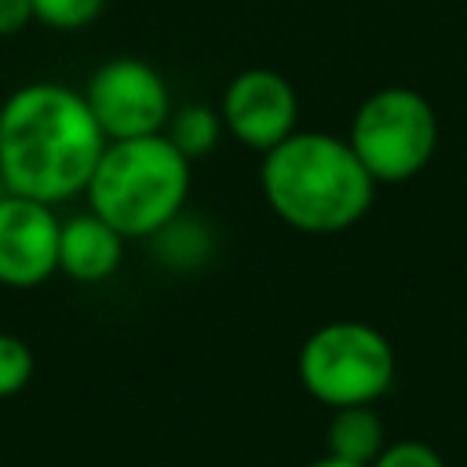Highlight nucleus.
<instances>
[{"label": "nucleus", "instance_id": "obj_1", "mask_svg": "<svg viewBox=\"0 0 467 467\" xmlns=\"http://www.w3.org/2000/svg\"><path fill=\"white\" fill-rule=\"evenodd\" d=\"M106 150L84 91L33 80L4 95L0 117V186L44 204L73 201Z\"/></svg>", "mask_w": 467, "mask_h": 467}, {"label": "nucleus", "instance_id": "obj_2", "mask_svg": "<svg viewBox=\"0 0 467 467\" xmlns=\"http://www.w3.org/2000/svg\"><path fill=\"white\" fill-rule=\"evenodd\" d=\"M259 186L270 212L299 234H343L376 197V179L347 139L303 128L263 153Z\"/></svg>", "mask_w": 467, "mask_h": 467}, {"label": "nucleus", "instance_id": "obj_3", "mask_svg": "<svg viewBox=\"0 0 467 467\" xmlns=\"http://www.w3.org/2000/svg\"><path fill=\"white\" fill-rule=\"evenodd\" d=\"M193 182V161L182 157L171 139L142 135L106 142L91 179L88 208L102 215L120 237H153L186 212Z\"/></svg>", "mask_w": 467, "mask_h": 467}, {"label": "nucleus", "instance_id": "obj_4", "mask_svg": "<svg viewBox=\"0 0 467 467\" xmlns=\"http://www.w3.org/2000/svg\"><path fill=\"white\" fill-rule=\"evenodd\" d=\"M296 372L325 409L376 405L394 383V347L365 321H328L303 339Z\"/></svg>", "mask_w": 467, "mask_h": 467}, {"label": "nucleus", "instance_id": "obj_5", "mask_svg": "<svg viewBox=\"0 0 467 467\" xmlns=\"http://www.w3.org/2000/svg\"><path fill=\"white\" fill-rule=\"evenodd\" d=\"M350 150L379 182L416 179L438 146L434 106L412 88H379L350 117Z\"/></svg>", "mask_w": 467, "mask_h": 467}, {"label": "nucleus", "instance_id": "obj_6", "mask_svg": "<svg viewBox=\"0 0 467 467\" xmlns=\"http://www.w3.org/2000/svg\"><path fill=\"white\" fill-rule=\"evenodd\" d=\"M84 102H88L91 117L99 120L106 142L161 135L175 109L171 88L161 77V69L150 66L146 58H131V55L106 58L88 77Z\"/></svg>", "mask_w": 467, "mask_h": 467}, {"label": "nucleus", "instance_id": "obj_7", "mask_svg": "<svg viewBox=\"0 0 467 467\" xmlns=\"http://www.w3.org/2000/svg\"><path fill=\"white\" fill-rule=\"evenodd\" d=\"M219 117L226 135L255 153H266L299 128V95L285 73L252 66L223 88Z\"/></svg>", "mask_w": 467, "mask_h": 467}, {"label": "nucleus", "instance_id": "obj_8", "mask_svg": "<svg viewBox=\"0 0 467 467\" xmlns=\"http://www.w3.org/2000/svg\"><path fill=\"white\" fill-rule=\"evenodd\" d=\"M58 226L55 204L0 193V285L29 292L58 274Z\"/></svg>", "mask_w": 467, "mask_h": 467}, {"label": "nucleus", "instance_id": "obj_9", "mask_svg": "<svg viewBox=\"0 0 467 467\" xmlns=\"http://www.w3.org/2000/svg\"><path fill=\"white\" fill-rule=\"evenodd\" d=\"M124 241L102 215L77 212L58 226V274L77 285H102L124 263Z\"/></svg>", "mask_w": 467, "mask_h": 467}, {"label": "nucleus", "instance_id": "obj_10", "mask_svg": "<svg viewBox=\"0 0 467 467\" xmlns=\"http://www.w3.org/2000/svg\"><path fill=\"white\" fill-rule=\"evenodd\" d=\"M383 445H387V431H383V420H379L376 405L332 409V420H328V431H325L328 456L368 467L383 452Z\"/></svg>", "mask_w": 467, "mask_h": 467}, {"label": "nucleus", "instance_id": "obj_11", "mask_svg": "<svg viewBox=\"0 0 467 467\" xmlns=\"http://www.w3.org/2000/svg\"><path fill=\"white\" fill-rule=\"evenodd\" d=\"M164 135L171 139V146H175L182 157L201 161V157H208V153L219 146V139L226 135V128H223V117H219V106L182 102V106L171 109Z\"/></svg>", "mask_w": 467, "mask_h": 467}, {"label": "nucleus", "instance_id": "obj_12", "mask_svg": "<svg viewBox=\"0 0 467 467\" xmlns=\"http://www.w3.org/2000/svg\"><path fill=\"white\" fill-rule=\"evenodd\" d=\"M33 372H36L33 347L15 332H0V401L22 394Z\"/></svg>", "mask_w": 467, "mask_h": 467}, {"label": "nucleus", "instance_id": "obj_13", "mask_svg": "<svg viewBox=\"0 0 467 467\" xmlns=\"http://www.w3.org/2000/svg\"><path fill=\"white\" fill-rule=\"evenodd\" d=\"M29 4H33V22L58 33H77L91 26L106 7V0H29Z\"/></svg>", "mask_w": 467, "mask_h": 467}, {"label": "nucleus", "instance_id": "obj_14", "mask_svg": "<svg viewBox=\"0 0 467 467\" xmlns=\"http://www.w3.org/2000/svg\"><path fill=\"white\" fill-rule=\"evenodd\" d=\"M368 467H445V460L438 456V449H431L427 441H387L383 452L368 463Z\"/></svg>", "mask_w": 467, "mask_h": 467}, {"label": "nucleus", "instance_id": "obj_15", "mask_svg": "<svg viewBox=\"0 0 467 467\" xmlns=\"http://www.w3.org/2000/svg\"><path fill=\"white\" fill-rule=\"evenodd\" d=\"M33 22L29 0H0V36H15Z\"/></svg>", "mask_w": 467, "mask_h": 467}, {"label": "nucleus", "instance_id": "obj_16", "mask_svg": "<svg viewBox=\"0 0 467 467\" xmlns=\"http://www.w3.org/2000/svg\"><path fill=\"white\" fill-rule=\"evenodd\" d=\"M306 467H361V463H347V460H339V456H321V460H314V463H306Z\"/></svg>", "mask_w": 467, "mask_h": 467}, {"label": "nucleus", "instance_id": "obj_17", "mask_svg": "<svg viewBox=\"0 0 467 467\" xmlns=\"http://www.w3.org/2000/svg\"><path fill=\"white\" fill-rule=\"evenodd\" d=\"M0 117H4V95H0Z\"/></svg>", "mask_w": 467, "mask_h": 467}]
</instances>
